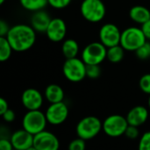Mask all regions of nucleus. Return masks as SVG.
Segmentation results:
<instances>
[{
  "mask_svg": "<svg viewBox=\"0 0 150 150\" xmlns=\"http://www.w3.org/2000/svg\"><path fill=\"white\" fill-rule=\"evenodd\" d=\"M13 51L22 53L31 49L36 41V31L29 25L18 24L11 27L6 35Z\"/></svg>",
  "mask_w": 150,
  "mask_h": 150,
  "instance_id": "nucleus-1",
  "label": "nucleus"
},
{
  "mask_svg": "<svg viewBox=\"0 0 150 150\" xmlns=\"http://www.w3.org/2000/svg\"><path fill=\"white\" fill-rule=\"evenodd\" d=\"M83 18L91 23L102 21L106 14V7L102 0H83L80 5Z\"/></svg>",
  "mask_w": 150,
  "mask_h": 150,
  "instance_id": "nucleus-2",
  "label": "nucleus"
},
{
  "mask_svg": "<svg viewBox=\"0 0 150 150\" xmlns=\"http://www.w3.org/2000/svg\"><path fill=\"white\" fill-rule=\"evenodd\" d=\"M147 40L141 27L130 26L122 31L120 45L126 51L135 52Z\"/></svg>",
  "mask_w": 150,
  "mask_h": 150,
  "instance_id": "nucleus-3",
  "label": "nucleus"
},
{
  "mask_svg": "<svg viewBox=\"0 0 150 150\" xmlns=\"http://www.w3.org/2000/svg\"><path fill=\"white\" fill-rule=\"evenodd\" d=\"M103 130V122L96 116H86L76 125V131L79 138L89 141L95 138Z\"/></svg>",
  "mask_w": 150,
  "mask_h": 150,
  "instance_id": "nucleus-4",
  "label": "nucleus"
},
{
  "mask_svg": "<svg viewBox=\"0 0 150 150\" xmlns=\"http://www.w3.org/2000/svg\"><path fill=\"white\" fill-rule=\"evenodd\" d=\"M45 112L40 110L27 111L22 119V127L33 135H36L45 130L47 124Z\"/></svg>",
  "mask_w": 150,
  "mask_h": 150,
  "instance_id": "nucleus-5",
  "label": "nucleus"
},
{
  "mask_svg": "<svg viewBox=\"0 0 150 150\" xmlns=\"http://www.w3.org/2000/svg\"><path fill=\"white\" fill-rule=\"evenodd\" d=\"M86 66L80 58L66 59L62 66L63 76L71 83H79L86 77Z\"/></svg>",
  "mask_w": 150,
  "mask_h": 150,
  "instance_id": "nucleus-6",
  "label": "nucleus"
},
{
  "mask_svg": "<svg viewBox=\"0 0 150 150\" xmlns=\"http://www.w3.org/2000/svg\"><path fill=\"white\" fill-rule=\"evenodd\" d=\"M107 55V47L100 41L88 44L82 51L81 59L86 65H100Z\"/></svg>",
  "mask_w": 150,
  "mask_h": 150,
  "instance_id": "nucleus-7",
  "label": "nucleus"
},
{
  "mask_svg": "<svg viewBox=\"0 0 150 150\" xmlns=\"http://www.w3.org/2000/svg\"><path fill=\"white\" fill-rule=\"evenodd\" d=\"M128 126L126 117L120 114H112L103 121V131L109 137L117 138L125 135Z\"/></svg>",
  "mask_w": 150,
  "mask_h": 150,
  "instance_id": "nucleus-8",
  "label": "nucleus"
},
{
  "mask_svg": "<svg viewBox=\"0 0 150 150\" xmlns=\"http://www.w3.org/2000/svg\"><path fill=\"white\" fill-rule=\"evenodd\" d=\"M121 33L122 32L116 25L112 23H106L103 25L99 30V41L107 48L120 45Z\"/></svg>",
  "mask_w": 150,
  "mask_h": 150,
  "instance_id": "nucleus-9",
  "label": "nucleus"
},
{
  "mask_svg": "<svg viewBox=\"0 0 150 150\" xmlns=\"http://www.w3.org/2000/svg\"><path fill=\"white\" fill-rule=\"evenodd\" d=\"M47 120L50 125L59 126L66 121L69 116V107L64 102L50 104L45 112Z\"/></svg>",
  "mask_w": 150,
  "mask_h": 150,
  "instance_id": "nucleus-10",
  "label": "nucleus"
},
{
  "mask_svg": "<svg viewBox=\"0 0 150 150\" xmlns=\"http://www.w3.org/2000/svg\"><path fill=\"white\" fill-rule=\"evenodd\" d=\"M33 147H35L37 150H59L60 142L55 134L44 130L34 135Z\"/></svg>",
  "mask_w": 150,
  "mask_h": 150,
  "instance_id": "nucleus-11",
  "label": "nucleus"
},
{
  "mask_svg": "<svg viewBox=\"0 0 150 150\" xmlns=\"http://www.w3.org/2000/svg\"><path fill=\"white\" fill-rule=\"evenodd\" d=\"M44 98L40 91L34 88L25 90L21 95V103L27 111L40 110Z\"/></svg>",
  "mask_w": 150,
  "mask_h": 150,
  "instance_id": "nucleus-12",
  "label": "nucleus"
},
{
  "mask_svg": "<svg viewBox=\"0 0 150 150\" xmlns=\"http://www.w3.org/2000/svg\"><path fill=\"white\" fill-rule=\"evenodd\" d=\"M45 33L47 39L52 42L62 41L67 34V25L65 21L61 18H52Z\"/></svg>",
  "mask_w": 150,
  "mask_h": 150,
  "instance_id": "nucleus-13",
  "label": "nucleus"
},
{
  "mask_svg": "<svg viewBox=\"0 0 150 150\" xmlns=\"http://www.w3.org/2000/svg\"><path fill=\"white\" fill-rule=\"evenodd\" d=\"M33 139L34 135L23 128L15 131L10 138L15 150H25L33 146Z\"/></svg>",
  "mask_w": 150,
  "mask_h": 150,
  "instance_id": "nucleus-14",
  "label": "nucleus"
},
{
  "mask_svg": "<svg viewBox=\"0 0 150 150\" xmlns=\"http://www.w3.org/2000/svg\"><path fill=\"white\" fill-rule=\"evenodd\" d=\"M149 116V109L143 105H136L133 107L127 115V120L130 126L141 127L148 120Z\"/></svg>",
  "mask_w": 150,
  "mask_h": 150,
  "instance_id": "nucleus-15",
  "label": "nucleus"
},
{
  "mask_svg": "<svg viewBox=\"0 0 150 150\" xmlns=\"http://www.w3.org/2000/svg\"><path fill=\"white\" fill-rule=\"evenodd\" d=\"M52 18L49 14L44 11H38L33 12L31 17V26L38 33H46Z\"/></svg>",
  "mask_w": 150,
  "mask_h": 150,
  "instance_id": "nucleus-16",
  "label": "nucleus"
},
{
  "mask_svg": "<svg viewBox=\"0 0 150 150\" xmlns=\"http://www.w3.org/2000/svg\"><path fill=\"white\" fill-rule=\"evenodd\" d=\"M64 91L63 89L55 83H52L47 86L44 91V97L49 104H55L63 102L64 99Z\"/></svg>",
  "mask_w": 150,
  "mask_h": 150,
  "instance_id": "nucleus-17",
  "label": "nucleus"
},
{
  "mask_svg": "<svg viewBox=\"0 0 150 150\" xmlns=\"http://www.w3.org/2000/svg\"><path fill=\"white\" fill-rule=\"evenodd\" d=\"M130 18L140 25H143L150 19V11L143 5H134L129 11Z\"/></svg>",
  "mask_w": 150,
  "mask_h": 150,
  "instance_id": "nucleus-18",
  "label": "nucleus"
},
{
  "mask_svg": "<svg viewBox=\"0 0 150 150\" xmlns=\"http://www.w3.org/2000/svg\"><path fill=\"white\" fill-rule=\"evenodd\" d=\"M62 52L66 59L77 57L79 53L78 42L74 39H67L63 40L62 45Z\"/></svg>",
  "mask_w": 150,
  "mask_h": 150,
  "instance_id": "nucleus-19",
  "label": "nucleus"
},
{
  "mask_svg": "<svg viewBox=\"0 0 150 150\" xmlns=\"http://www.w3.org/2000/svg\"><path fill=\"white\" fill-rule=\"evenodd\" d=\"M21 6L29 11H38L44 10L48 4V0H19Z\"/></svg>",
  "mask_w": 150,
  "mask_h": 150,
  "instance_id": "nucleus-20",
  "label": "nucleus"
},
{
  "mask_svg": "<svg viewBox=\"0 0 150 150\" xmlns=\"http://www.w3.org/2000/svg\"><path fill=\"white\" fill-rule=\"evenodd\" d=\"M125 51L126 50L120 45H117V46L109 47V48H107L106 59L112 63H119L124 58Z\"/></svg>",
  "mask_w": 150,
  "mask_h": 150,
  "instance_id": "nucleus-21",
  "label": "nucleus"
},
{
  "mask_svg": "<svg viewBox=\"0 0 150 150\" xmlns=\"http://www.w3.org/2000/svg\"><path fill=\"white\" fill-rule=\"evenodd\" d=\"M13 49L6 37H0V62H4L10 59Z\"/></svg>",
  "mask_w": 150,
  "mask_h": 150,
  "instance_id": "nucleus-22",
  "label": "nucleus"
},
{
  "mask_svg": "<svg viewBox=\"0 0 150 150\" xmlns=\"http://www.w3.org/2000/svg\"><path fill=\"white\" fill-rule=\"evenodd\" d=\"M136 56L141 59V60H147L150 58V42L148 40L142 46L140 47L136 51H135Z\"/></svg>",
  "mask_w": 150,
  "mask_h": 150,
  "instance_id": "nucleus-23",
  "label": "nucleus"
},
{
  "mask_svg": "<svg viewBox=\"0 0 150 150\" xmlns=\"http://www.w3.org/2000/svg\"><path fill=\"white\" fill-rule=\"evenodd\" d=\"M101 69L99 65H87L86 66V77L91 79H97L100 76Z\"/></svg>",
  "mask_w": 150,
  "mask_h": 150,
  "instance_id": "nucleus-24",
  "label": "nucleus"
},
{
  "mask_svg": "<svg viewBox=\"0 0 150 150\" xmlns=\"http://www.w3.org/2000/svg\"><path fill=\"white\" fill-rule=\"evenodd\" d=\"M139 86L142 92L150 95V74H145L141 77Z\"/></svg>",
  "mask_w": 150,
  "mask_h": 150,
  "instance_id": "nucleus-25",
  "label": "nucleus"
},
{
  "mask_svg": "<svg viewBox=\"0 0 150 150\" xmlns=\"http://www.w3.org/2000/svg\"><path fill=\"white\" fill-rule=\"evenodd\" d=\"M138 150H150V131L144 133L141 136Z\"/></svg>",
  "mask_w": 150,
  "mask_h": 150,
  "instance_id": "nucleus-26",
  "label": "nucleus"
},
{
  "mask_svg": "<svg viewBox=\"0 0 150 150\" xmlns=\"http://www.w3.org/2000/svg\"><path fill=\"white\" fill-rule=\"evenodd\" d=\"M85 149H86L85 141L79 137L70 142L68 147V150H85Z\"/></svg>",
  "mask_w": 150,
  "mask_h": 150,
  "instance_id": "nucleus-27",
  "label": "nucleus"
},
{
  "mask_svg": "<svg viewBox=\"0 0 150 150\" xmlns=\"http://www.w3.org/2000/svg\"><path fill=\"white\" fill-rule=\"evenodd\" d=\"M72 0H48V4L56 10H62L68 7Z\"/></svg>",
  "mask_w": 150,
  "mask_h": 150,
  "instance_id": "nucleus-28",
  "label": "nucleus"
},
{
  "mask_svg": "<svg viewBox=\"0 0 150 150\" xmlns=\"http://www.w3.org/2000/svg\"><path fill=\"white\" fill-rule=\"evenodd\" d=\"M125 135L130 139V140H135L139 137L140 135V131L138 129L137 127H134V126H128L127 130H126V133H125Z\"/></svg>",
  "mask_w": 150,
  "mask_h": 150,
  "instance_id": "nucleus-29",
  "label": "nucleus"
},
{
  "mask_svg": "<svg viewBox=\"0 0 150 150\" xmlns=\"http://www.w3.org/2000/svg\"><path fill=\"white\" fill-rule=\"evenodd\" d=\"M0 150H15L11 140L2 138L0 140Z\"/></svg>",
  "mask_w": 150,
  "mask_h": 150,
  "instance_id": "nucleus-30",
  "label": "nucleus"
},
{
  "mask_svg": "<svg viewBox=\"0 0 150 150\" xmlns=\"http://www.w3.org/2000/svg\"><path fill=\"white\" fill-rule=\"evenodd\" d=\"M2 117H3V119H4V120L5 122H9L10 123V122H12L15 120L16 114H15V112H14L13 110L8 109L4 114H2Z\"/></svg>",
  "mask_w": 150,
  "mask_h": 150,
  "instance_id": "nucleus-31",
  "label": "nucleus"
},
{
  "mask_svg": "<svg viewBox=\"0 0 150 150\" xmlns=\"http://www.w3.org/2000/svg\"><path fill=\"white\" fill-rule=\"evenodd\" d=\"M11 27L9 26L7 22H5L4 19L0 20V37H6Z\"/></svg>",
  "mask_w": 150,
  "mask_h": 150,
  "instance_id": "nucleus-32",
  "label": "nucleus"
},
{
  "mask_svg": "<svg viewBox=\"0 0 150 150\" xmlns=\"http://www.w3.org/2000/svg\"><path fill=\"white\" fill-rule=\"evenodd\" d=\"M141 28H142L145 37L147 38V40H150V19L146 23H144L143 25H142Z\"/></svg>",
  "mask_w": 150,
  "mask_h": 150,
  "instance_id": "nucleus-33",
  "label": "nucleus"
},
{
  "mask_svg": "<svg viewBox=\"0 0 150 150\" xmlns=\"http://www.w3.org/2000/svg\"><path fill=\"white\" fill-rule=\"evenodd\" d=\"M8 109H9L8 102H7L4 98H0V114H1V115L4 114Z\"/></svg>",
  "mask_w": 150,
  "mask_h": 150,
  "instance_id": "nucleus-34",
  "label": "nucleus"
},
{
  "mask_svg": "<svg viewBox=\"0 0 150 150\" xmlns=\"http://www.w3.org/2000/svg\"><path fill=\"white\" fill-rule=\"evenodd\" d=\"M25 150H37V149L35 148V147H33V146H32V147H30V148H28L27 149Z\"/></svg>",
  "mask_w": 150,
  "mask_h": 150,
  "instance_id": "nucleus-35",
  "label": "nucleus"
},
{
  "mask_svg": "<svg viewBox=\"0 0 150 150\" xmlns=\"http://www.w3.org/2000/svg\"><path fill=\"white\" fill-rule=\"evenodd\" d=\"M148 105H149V109L150 110V95H149V101H148Z\"/></svg>",
  "mask_w": 150,
  "mask_h": 150,
  "instance_id": "nucleus-36",
  "label": "nucleus"
},
{
  "mask_svg": "<svg viewBox=\"0 0 150 150\" xmlns=\"http://www.w3.org/2000/svg\"><path fill=\"white\" fill-rule=\"evenodd\" d=\"M4 1H5V0H0V4H3L4 3Z\"/></svg>",
  "mask_w": 150,
  "mask_h": 150,
  "instance_id": "nucleus-37",
  "label": "nucleus"
}]
</instances>
